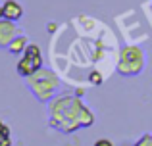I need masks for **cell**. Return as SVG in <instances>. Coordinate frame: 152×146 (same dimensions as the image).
Segmentation results:
<instances>
[{
    "instance_id": "6da1fadb",
    "label": "cell",
    "mask_w": 152,
    "mask_h": 146,
    "mask_svg": "<svg viewBox=\"0 0 152 146\" xmlns=\"http://www.w3.org/2000/svg\"><path fill=\"white\" fill-rule=\"evenodd\" d=\"M50 125L62 133H73L94 123V113L77 96L64 94L48 102Z\"/></svg>"
},
{
    "instance_id": "7a4b0ae2",
    "label": "cell",
    "mask_w": 152,
    "mask_h": 146,
    "mask_svg": "<svg viewBox=\"0 0 152 146\" xmlns=\"http://www.w3.org/2000/svg\"><path fill=\"white\" fill-rule=\"evenodd\" d=\"M27 79H29V90L35 94V98L39 102H50L60 85L58 75L50 69H42V68Z\"/></svg>"
},
{
    "instance_id": "3957f363",
    "label": "cell",
    "mask_w": 152,
    "mask_h": 146,
    "mask_svg": "<svg viewBox=\"0 0 152 146\" xmlns=\"http://www.w3.org/2000/svg\"><path fill=\"white\" fill-rule=\"evenodd\" d=\"M145 68V52L142 48L135 44L123 46L121 54H119V62H118V71L125 77H133V75H139Z\"/></svg>"
},
{
    "instance_id": "277c9868",
    "label": "cell",
    "mask_w": 152,
    "mask_h": 146,
    "mask_svg": "<svg viewBox=\"0 0 152 146\" xmlns=\"http://www.w3.org/2000/svg\"><path fill=\"white\" fill-rule=\"evenodd\" d=\"M42 68V54H41V48H39L37 44H27L25 52H23V56L19 58L18 62V73L21 75V77H31L35 71H39V69Z\"/></svg>"
},
{
    "instance_id": "5b68a950",
    "label": "cell",
    "mask_w": 152,
    "mask_h": 146,
    "mask_svg": "<svg viewBox=\"0 0 152 146\" xmlns=\"http://www.w3.org/2000/svg\"><path fill=\"white\" fill-rule=\"evenodd\" d=\"M18 35V25L10 19H0V48H8Z\"/></svg>"
},
{
    "instance_id": "8992f818",
    "label": "cell",
    "mask_w": 152,
    "mask_h": 146,
    "mask_svg": "<svg viewBox=\"0 0 152 146\" xmlns=\"http://www.w3.org/2000/svg\"><path fill=\"white\" fill-rule=\"evenodd\" d=\"M2 12H4V19H10V21H18L23 15V8L18 0H6L2 4Z\"/></svg>"
},
{
    "instance_id": "52a82bcc",
    "label": "cell",
    "mask_w": 152,
    "mask_h": 146,
    "mask_svg": "<svg viewBox=\"0 0 152 146\" xmlns=\"http://www.w3.org/2000/svg\"><path fill=\"white\" fill-rule=\"evenodd\" d=\"M25 48H27V37H23V35L15 37L14 41H12V44L8 46V50H10L12 54H23Z\"/></svg>"
},
{
    "instance_id": "ba28073f",
    "label": "cell",
    "mask_w": 152,
    "mask_h": 146,
    "mask_svg": "<svg viewBox=\"0 0 152 146\" xmlns=\"http://www.w3.org/2000/svg\"><path fill=\"white\" fill-rule=\"evenodd\" d=\"M0 146H12V140H10V129L4 127L0 131Z\"/></svg>"
},
{
    "instance_id": "9c48e42d",
    "label": "cell",
    "mask_w": 152,
    "mask_h": 146,
    "mask_svg": "<svg viewBox=\"0 0 152 146\" xmlns=\"http://www.w3.org/2000/svg\"><path fill=\"white\" fill-rule=\"evenodd\" d=\"M133 146H152V133H145Z\"/></svg>"
},
{
    "instance_id": "30bf717a",
    "label": "cell",
    "mask_w": 152,
    "mask_h": 146,
    "mask_svg": "<svg viewBox=\"0 0 152 146\" xmlns=\"http://www.w3.org/2000/svg\"><path fill=\"white\" fill-rule=\"evenodd\" d=\"M89 81L93 83V85H100V83H102V75L98 73V71H93V73L89 75Z\"/></svg>"
},
{
    "instance_id": "8fae6325",
    "label": "cell",
    "mask_w": 152,
    "mask_h": 146,
    "mask_svg": "<svg viewBox=\"0 0 152 146\" xmlns=\"http://www.w3.org/2000/svg\"><path fill=\"white\" fill-rule=\"evenodd\" d=\"M94 146H114V144H112V140H108V139H98L96 142H94Z\"/></svg>"
},
{
    "instance_id": "7c38bea8",
    "label": "cell",
    "mask_w": 152,
    "mask_h": 146,
    "mask_svg": "<svg viewBox=\"0 0 152 146\" xmlns=\"http://www.w3.org/2000/svg\"><path fill=\"white\" fill-rule=\"evenodd\" d=\"M48 31H50V33H54V31H56V23H50V25H48Z\"/></svg>"
},
{
    "instance_id": "4fadbf2b",
    "label": "cell",
    "mask_w": 152,
    "mask_h": 146,
    "mask_svg": "<svg viewBox=\"0 0 152 146\" xmlns=\"http://www.w3.org/2000/svg\"><path fill=\"white\" fill-rule=\"evenodd\" d=\"M4 127H6V125H4V123H2V121H0V131H2V129H4Z\"/></svg>"
}]
</instances>
